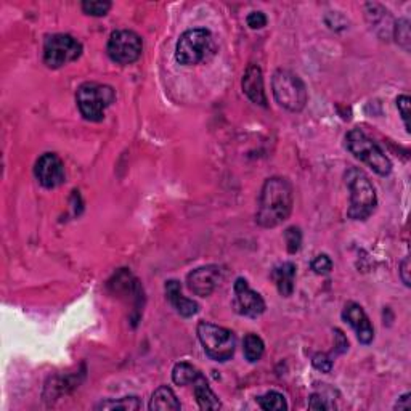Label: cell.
Segmentation results:
<instances>
[{"label": "cell", "mask_w": 411, "mask_h": 411, "mask_svg": "<svg viewBox=\"0 0 411 411\" xmlns=\"http://www.w3.org/2000/svg\"><path fill=\"white\" fill-rule=\"evenodd\" d=\"M292 211V187L288 178L272 177L263 183L256 221L263 228H273L283 223Z\"/></svg>", "instance_id": "6da1fadb"}, {"label": "cell", "mask_w": 411, "mask_h": 411, "mask_svg": "<svg viewBox=\"0 0 411 411\" xmlns=\"http://www.w3.org/2000/svg\"><path fill=\"white\" fill-rule=\"evenodd\" d=\"M344 180L351 190V206L347 211L348 218L367 221L378 206V196H376L373 183L367 174L357 167H348L344 174Z\"/></svg>", "instance_id": "7a4b0ae2"}, {"label": "cell", "mask_w": 411, "mask_h": 411, "mask_svg": "<svg viewBox=\"0 0 411 411\" xmlns=\"http://www.w3.org/2000/svg\"><path fill=\"white\" fill-rule=\"evenodd\" d=\"M116 100L112 87L100 82H84L76 92L77 108L87 121H103L105 111Z\"/></svg>", "instance_id": "3957f363"}, {"label": "cell", "mask_w": 411, "mask_h": 411, "mask_svg": "<svg viewBox=\"0 0 411 411\" xmlns=\"http://www.w3.org/2000/svg\"><path fill=\"white\" fill-rule=\"evenodd\" d=\"M346 146L357 159L373 169L378 176L386 177L391 174L392 171L391 159L363 131H360V129H352L346 137Z\"/></svg>", "instance_id": "277c9868"}, {"label": "cell", "mask_w": 411, "mask_h": 411, "mask_svg": "<svg viewBox=\"0 0 411 411\" xmlns=\"http://www.w3.org/2000/svg\"><path fill=\"white\" fill-rule=\"evenodd\" d=\"M275 100L280 106L291 112H299L306 108L307 87L302 79L288 70H277L272 79Z\"/></svg>", "instance_id": "5b68a950"}, {"label": "cell", "mask_w": 411, "mask_h": 411, "mask_svg": "<svg viewBox=\"0 0 411 411\" xmlns=\"http://www.w3.org/2000/svg\"><path fill=\"white\" fill-rule=\"evenodd\" d=\"M196 333H198V339L206 355L212 358L214 362H227L233 357L236 337L230 330L209 322H201Z\"/></svg>", "instance_id": "8992f818"}, {"label": "cell", "mask_w": 411, "mask_h": 411, "mask_svg": "<svg viewBox=\"0 0 411 411\" xmlns=\"http://www.w3.org/2000/svg\"><path fill=\"white\" fill-rule=\"evenodd\" d=\"M212 48V36L204 27L185 31L180 36L176 47V60L180 65L191 66L206 60Z\"/></svg>", "instance_id": "52a82bcc"}, {"label": "cell", "mask_w": 411, "mask_h": 411, "mask_svg": "<svg viewBox=\"0 0 411 411\" xmlns=\"http://www.w3.org/2000/svg\"><path fill=\"white\" fill-rule=\"evenodd\" d=\"M82 55V44L70 34H53L45 39L44 61L48 67H61Z\"/></svg>", "instance_id": "ba28073f"}, {"label": "cell", "mask_w": 411, "mask_h": 411, "mask_svg": "<svg viewBox=\"0 0 411 411\" xmlns=\"http://www.w3.org/2000/svg\"><path fill=\"white\" fill-rule=\"evenodd\" d=\"M142 50H143L142 37H140L137 32L129 30L112 32L110 36L108 47H106L108 56L117 65L135 63V61L142 56Z\"/></svg>", "instance_id": "9c48e42d"}, {"label": "cell", "mask_w": 411, "mask_h": 411, "mask_svg": "<svg viewBox=\"0 0 411 411\" xmlns=\"http://www.w3.org/2000/svg\"><path fill=\"white\" fill-rule=\"evenodd\" d=\"M235 291V311L244 317L256 318L259 315L266 312V301L262 299V296L251 289V286L247 285L244 278H238L235 281L233 286Z\"/></svg>", "instance_id": "30bf717a"}, {"label": "cell", "mask_w": 411, "mask_h": 411, "mask_svg": "<svg viewBox=\"0 0 411 411\" xmlns=\"http://www.w3.org/2000/svg\"><path fill=\"white\" fill-rule=\"evenodd\" d=\"M34 174L44 188H56L65 183V164L55 153H45L39 157Z\"/></svg>", "instance_id": "8fae6325"}, {"label": "cell", "mask_w": 411, "mask_h": 411, "mask_svg": "<svg viewBox=\"0 0 411 411\" xmlns=\"http://www.w3.org/2000/svg\"><path fill=\"white\" fill-rule=\"evenodd\" d=\"M222 270L217 266H204L188 273L187 285L193 294L200 297L211 296L221 283Z\"/></svg>", "instance_id": "7c38bea8"}, {"label": "cell", "mask_w": 411, "mask_h": 411, "mask_svg": "<svg viewBox=\"0 0 411 411\" xmlns=\"http://www.w3.org/2000/svg\"><path fill=\"white\" fill-rule=\"evenodd\" d=\"M342 318H344L346 322L355 330L358 341L362 342V344L368 346L373 342L374 330H373V326H371L368 315L365 313L362 306H358V304L355 302H348L344 308V312H342Z\"/></svg>", "instance_id": "4fadbf2b"}, {"label": "cell", "mask_w": 411, "mask_h": 411, "mask_svg": "<svg viewBox=\"0 0 411 411\" xmlns=\"http://www.w3.org/2000/svg\"><path fill=\"white\" fill-rule=\"evenodd\" d=\"M243 92L246 97L249 98L252 103L261 105L266 108L267 106V97H266V89H263V76L262 70L257 65H249L243 76Z\"/></svg>", "instance_id": "5bb4252c"}, {"label": "cell", "mask_w": 411, "mask_h": 411, "mask_svg": "<svg viewBox=\"0 0 411 411\" xmlns=\"http://www.w3.org/2000/svg\"><path fill=\"white\" fill-rule=\"evenodd\" d=\"M166 296L169 302L172 304L174 308L185 318L193 317L198 313V304L191 299H187L182 294V286L177 280H171L166 283Z\"/></svg>", "instance_id": "9a60e30c"}, {"label": "cell", "mask_w": 411, "mask_h": 411, "mask_svg": "<svg viewBox=\"0 0 411 411\" xmlns=\"http://www.w3.org/2000/svg\"><path fill=\"white\" fill-rule=\"evenodd\" d=\"M296 266L292 262H285L278 266L272 272V278L277 285L278 292L283 297H289L294 291V278H296Z\"/></svg>", "instance_id": "2e32d148"}, {"label": "cell", "mask_w": 411, "mask_h": 411, "mask_svg": "<svg viewBox=\"0 0 411 411\" xmlns=\"http://www.w3.org/2000/svg\"><path fill=\"white\" fill-rule=\"evenodd\" d=\"M193 392L201 410H218L222 407L221 400H218L216 393L212 392L209 382H207V379L202 376V373L198 376V379L193 382Z\"/></svg>", "instance_id": "e0dca14e"}, {"label": "cell", "mask_w": 411, "mask_h": 411, "mask_svg": "<svg viewBox=\"0 0 411 411\" xmlns=\"http://www.w3.org/2000/svg\"><path fill=\"white\" fill-rule=\"evenodd\" d=\"M148 408L151 411H164V410H180L182 405L177 400V396L171 387L161 386L153 392Z\"/></svg>", "instance_id": "ac0fdd59"}, {"label": "cell", "mask_w": 411, "mask_h": 411, "mask_svg": "<svg viewBox=\"0 0 411 411\" xmlns=\"http://www.w3.org/2000/svg\"><path fill=\"white\" fill-rule=\"evenodd\" d=\"M200 374L201 371L198 368H195L191 363L180 362L172 370V381L176 382L177 386H188L193 384V382L198 379Z\"/></svg>", "instance_id": "d6986e66"}, {"label": "cell", "mask_w": 411, "mask_h": 411, "mask_svg": "<svg viewBox=\"0 0 411 411\" xmlns=\"http://www.w3.org/2000/svg\"><path fill=\"white\" fill-rule=\"evenodd\" d=\"M266 346L257 334H247L244 337V357L249 363H256L262 358Z\"/></svg>", "instance_id": "ffe728a7"}, {"label": "cell", "mask_w": 411, "mask_h": 411, "mask_svg": "<svg viewBox=\"0 0 411 411\" xmlns=\"http://www.w3.org/2000/svg\"><path fill=\"white\" fill-rule=\"evenodd\" d=\"M259 407H261L262 410L266 411H283L288 408V403H286V398L283 393L280 392H267L266 396H261L256 398Z\"/></svg>", "instance_id": "44dd1931"}, {"label": "cell", "mask_w": 411, "mask_h": 411, "mask_svg": "<svg viewBox=\"0 0 411 411\" xmlns=\"http://www.w3.org/2000/svg\"><path fill=\"white\" fill-rule=\"evenodd\" d=\"M97 410H140L142 408V403L137 397H124L119 400H106L101 402L100 405L95 407Z\"/></svg>", "instance_id": "7402d4cb"}, {"label": "cell", "mask_w": 411, "mask_h": 411, "mask_svg": "<svg viewBox=\"0 0 411 411\" xmlns=\"http://www.w3.org/2000/svg\"><path fill=\"white\" fill-rule=\"evenodd\" d=\"M393 34H396L397 44L400 45L403 50L410 52V44H411V34H410V21L408 20H398L393 26Z\"/></svg>", "instance_id": "603a6c76"}, {"label": "cell", "mask_w": 411, "mask_h": 411, "mask_svg": "<svg viewBox=\"0 0 411 411\" xmlns=\"http://www.w3.org/2000/svg\"><path fill=\"white\" fill-rule=\"evenodd\" d=\"M81 7L84 13L90 16H105L111 8V2H106V0H86V2H82Z\"/></svg>", "instance_id": "cb8c5ba5"}, {"label": "cell", "mask_w": 411, "mask_h": 411, "mask_svg": "<svg viewBox=\"0 0 411 411\" xmlns=\"http://www.w3.org/2000/svg\"><path fill=\"white\" fill-rule=\"evenodd\" d=\"M285 240H286V247H288L289 254H296V252L301 249L302 233L297 227H289L288 230H286Z\"/></svg>", "instance_id": "d4e9b609"}, {"label": "cell", "mask_w": 411, "mask_h": 411, "mask_svg": "<svg viewBox=\"0 0 411 411\" xmlns=\"http://www.w3.org/2000/svg\"><path fill=\"white\" fill-rule=\"evenodd\" d=\"M312 270L318 275H328L333 270V262H331V259L326 254L317 256L312 261Z\"/></svg>", "instance_id": "484cf974"}, {"label": "cell", "mask_w": 411, "mask_h": 411, "mask_svg": "<svg viewBox=\"0 0 411 411\" xmlns=\"http://www.w3.org/2000/svg\"><path fill=\"white\" fill-rule=\"evenodd\" d=\"M410 106H411V100L408 95H400V97L397 98V108H398V112H400L407 132H410Z\"/></svg>", "instance_id": "4316f807"}, {"label": "cell", "mask_w": 411, "mask_h": 411, "mask_svg": "<svg viewBox=\"0 0 411 411\" xmlns=\"http://www.w3.org/2000/svg\"><path fill=\"white\" fill-rule=\"evenodd\" d=\"M312 365L318 371H322V373H330L331 370H333V360H331L326 353H317L312 358Z\"/></svg>", "instance_id": "83f0119b"}, {"label": "cell", "mask_w": 411, "mask_h": 411, "mask_svg": "<svg viewBox=\"0 0 411 411\" xmlns=\"http://www.w3.org/2000/svg\"><path fill=\"white\" fill-rule=\"evenodd\" d=\"M246 22L251 30H262V27L267 25V16L263 15L262 11H251V13L247 15Z\"/></svg>", "instance_id": "f1b7e54d"}, {"label": "cell", "mask_w": 411, "mask_h": 411, "mask_svg": "<svg viewBox=\"0 0 411 411\" xmlns=\"http://www.w3.org/2000/svg\"><path fill=\"white\" fill-rule=\"evenodd\" d=\"M308 408L311 410H333L334 403H330L325 397L318 396V393H313L308 400Z\"/></svg>", "instance_id": "f546056e"}, {"label": "cell", "mask_w": 411, "mask_h": 411, "mask_svg": "<svg viewBox=\"0 0 411 411\" xmlns=\"http://www.w3.org/2000/svg\"><path fill=\"white\" fill-rule=\"evenodd\" d=\"M336 333V347H337V353H344L348 347V342L346 339L344 333L341 330H334Z\"/></svg>", "instance_id": "4dcf8cb0"}, {"label": "cell", "mask_w": 411, "mask_h": 411, "mask_svg": "<svg viewBox=\"0 0 411 411\" xmlns=\"http://www.w3.org/2000/svg\"><path fill=\"white\" fill-rule=\"evenodd\" d=\"M408 273H410V259L405 257L403 262L400 263V277L403 280V283L407 285V286H410V277H408Z\"/></svg>", "instance_id": "1f68e13d"}, {"label": "cell", "mask_w": 411, "mask_h": 411, "mask_svg": "<svg viewBox=\"0 0 411 411\" xmlns=\"http://www.w3.org/2000/svg\"><path fill=\"white\" fill-rule=\"evenodd\" d=\"M393 410H410V393H405L403 397H400V402L396 403Z\"/></svg>", "instance_id": "d6a6232c"}]
</instances>
